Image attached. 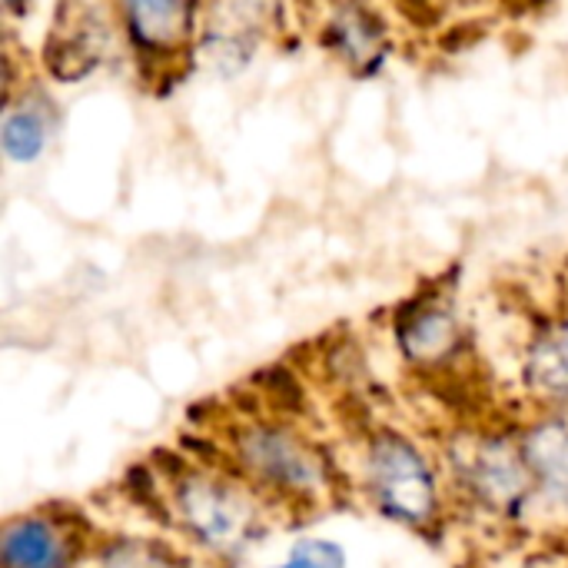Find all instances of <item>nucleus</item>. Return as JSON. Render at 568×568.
I'll use <instances>...</instances> for the list:
<instances>
[{
    "instance_id": "39448f33",
    "label": "nucleus",
    "mask_w": 568,
    "mask_h": 568,
    "mask_svg": "<svg viewBox=\"0 0 568 568\" xmlns=\"http://www.w3.org/2000/svg\"><path fill=\"white\" fill-rule=\"evenodd\" d=\"M529 466L568 506V429L546 426L529 439Z\"/></svg>"
},
{
    "instance_id": "423d86ee",
    "label": "nucleus",
    "mask_w": 568,
    "mask_h": 568,
    "mask_svg": "<svg viewBox=\"0 0 568 568\" xmlns=\"http://www.w3.org/2000/svg\"><path fill=\"white\" fill-rule=\"evenodd\" d=\"M130 23L146 43H170L186 17V0H126Z\"/></svg>"
},
{
    "instance_id": "0eeeda50",
    "label": "nucleus",
    "mask_w": 568,
    "mask_h": 568,
    "mask_svg": "<svg viewBox=\"0 0 568 568\" xmlns=\"http://www.w3.org/2000/svg\"><path fill=\"white\" fill-rule=\"evenodd\" d=\"M529 376L539 389L568 399V329H559L552 339H546L529 363Z\"/></svg>"
},
{
    "instance_id": "7ed1b4c3",
    "label": "nucleus",
    "mask_w": 568,
    "mask_h": 568,
    "mask_svg": "<svg viewBox=\"0 0 568 568\" xmlns=\"http://www.w3.org/2000/svg\"><path fill=\"white\" fill-rule=\"evenodd\" d=\"M243 459L263 479L280 483L286 489H306L316 483L313 456L286 433H270V429L250 433L243 443Z\"/></svg>"
},
{
    "instance_id": "20e7f679",
    "label": "nucleus",
    "mask_w": 568,
    "mask_h": 568,
    "mask_svg": "<svg viewBox=\"0 0 568 568\" xmlns=\"http://www.w3.org/2000/svg\"><path fill=\"white\" fill-rule=\"evenodd\" d=\"M0 562L3 568H60L63 566V542L47 523L17 519L3 529Z\"/></svg>"
},
{
    "instance_id": "6e6552de",
    "label": "nucleus",
    "mask_w": 568,
    "mask_h": 568,
    "mask_svg": "<svg viewBox=\"0 0 568 568\" xmlns=\"http://www.w3.org/2000/svg\"><path fill=\"white\" fill-rule=\"evenodd\" d=\"M47 143V123L33 110H13L3 123V153L13 163H33Z\"/></svg>"
},
{
    "instance_id": "1a4fd4ad",
    "label": "nucleus",
    "mask_w": 568,
    "mask_h": 568,
    "mask_svg": "<svg viewBox=\"0 0 568 568\" xmlns=\"http://www.w3.org/2000/svg\"><path fill=\"white\" fill-rule=\"evenodd\" d=\"M476 476L483 479L486 493H493V496H499V499H509V496H516V493L523 489V473H519V466H516L506 453H499V449H489V453L479 456Z\"/></svg>"
},
{
    "instance_id": "9b49d317",
    "label": "nucleus",
    "mask_w": 568,
    "mask_h": 568,
    "mask_svg": "<svg viewBox=\"0 0 568 568\" xmlns=\"http://www.w3.org/2000/svg\"><path fill=\"white\" fill-rule=\"evenodd\" d=\"M286 566L293 568H346V552L326 539H303L290 549Z\"/></svg>"
},
{
    "instance_id": "f257e3e1",
    "label": "nucleus",
    "mask_w": 568,
    "mask_h": 568,
    "mask_svg": "<svg viewBox=\"0 0 568 568\" xmlns=\"http://www.w3.org/2000/svg\"><path fill=\"white\" fill-rule=\"evenodd\" d=\"M369 479L376 503L389 519L426 523L436 509V483L426 459L403 439L383 436L369 453Z\"/></svg>"
},
{
    "instance_id": "9d476101",
    "label": "nucleus",
    "mask_w": 568,
    "mask_h": 568,
    "mask_svg": "<svg viewBox=\"0 0 568 568\" xmlns=\"http://www.w3.org/2000/svg\"><path fill=\"white\" fill-rule=\"evenodd\" d=\"M449 339H453L449 320L439 316V313H429V316H423L416 326H409V333H406V349H409L413 356H433V353H439Z\"/></svg>"
},
{
    "instance_id": "f03ea898",
    "label": "nucleus",
    "mask_w": 568,
    "mask_h": 568,
    "mask_svg": "<svg viewBox=\"0 0 568 568\" xmlns=\"http://www.w3.org/2000/svg\"><path fill=\"white\" fill-rule=\"evenodd\" d=\"M180 506H183L190 529L210 546H230V542H236V536H243L246 509L236 496H230L220 486L190 483L180 493Z\"/></svg>"
},
{
    "instance_id": "f8f14e48",
    "label": "nucleus",
    "mask_w": 568,
    "mask_h": 568,
    "mask_svg": "<svg viewBox=\"0 0 568 568\" xmlns=\"http://www.w3.org/2000/svg\"><path fill=\"white\" fill-rule=\"evenodd\" d=\"M276 568H293V566H276Z\"/></svg>"
}]
</instances>
